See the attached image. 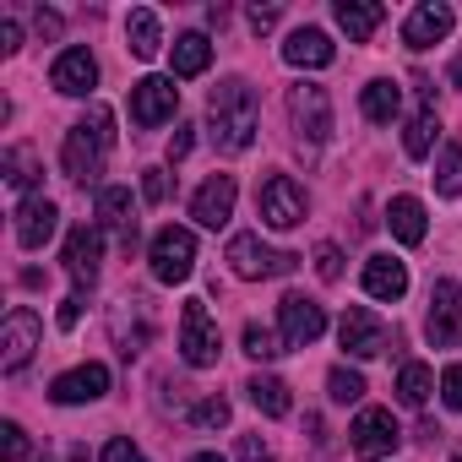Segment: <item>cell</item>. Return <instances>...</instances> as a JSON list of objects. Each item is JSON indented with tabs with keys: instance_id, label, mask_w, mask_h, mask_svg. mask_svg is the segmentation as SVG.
Listing matches in <instances>:
<instances>
[{
	"instance_id": "obj_1",
	"label": "cell",
	"mask_w": 462,
	"mask_h": 462,
	"mask_svg": "<svg viewBox=\"0 0 462 462\" xmlns=\"http://www.w3.org/2000/svg\"><path fill=\"white\" fill-rule=\"evenodd\" d=\"M115 152V109L109 104H93L88 120H77L66 131V147H60V169L77 180V185H98L104 163Z\"/></svg>"
},
{
	"instance_id": "obj_2",
	"label": "cell",
	"mask_w": 462,
	"mask_h": 462,
	"mask_svg": "<svg viewBox=\"0 0 462 462\" xmlns=\"http://www.w3.org/2000/svg\"><path fill=\"white\" fill-rule=\"evenodd\" d=\"M207 120H212V142L217 152H245L256 142V93L245 82H223L207 98Z\"/></svg>"
},
{
	"instance_id": "obj_3",
	"label": "cell",
	"mask_w": 462,
	"mask_h": 462,
	"mask_svg": "<svg viewBox=\"0 0 462 462\" xmlns=\"http://www.w3.org/2000/svg\"><path fill=\"white\" fill-rule=\"evenodd\" d=\"M289 120H294L300 152H321L327 136H332V98H327V88H316V82L289 88Z\"/></svg>"
},
{
	"instance_id": "obj_4",
	"label": "cell",
	"mask_w": 462,
	"mask_h": 462,
	"mask_svg": "<svg viewBox=\"0 0 462 462\" xmlns=\"http://www.w3.org/2000/svg\"><path fill=\"white\" fill-rule=\"evenodd\" d=\"M228 267H235V278H289L300 267V256L294 251H273L256 235H235L228 240Z\"/></svg>"
},
{
	"instance_id": "obj_5",
	"label": "cell",
	"mask_w": 462,
	"mask_h": 462,
	"mask_svg": "<svg viewBox=\"0 0 462 462\" xmlns=\"http://www.w3.org/2000/svg\"><path fill=\"white\" fill-rule=\"evenodd\" d=\"M147 262H152V278L158 283H185L190 267H196V235H190V228H174V223L158 228Z\"/></svg>"
},
{
	"instance_id": "obj_6",
	"label": "cell",
	"mask_w": 462,
	"mask_h": 462,
	"mask_svg": "<svg viewBox=\"0 0 462 462\" xmlns=\"http://www.w3.org/2000/svg\"><path fill=\"white\" fill-rule=\"evenodd\" d=\"M180 354H185L190 370H207L223 354V337H217V327H212L201 300H185V310H180Z\"/></svg>"
},
{
	"instance_id": "obj_7",
	"label": "cell",
	"mask_w": 462,
	"mask_h": 462,
	"mask_svg": "<svg viewBox=\"0 0 462 462\" xmlns=\"http://www.w3.org/2000/svg\"><path fill=\"white\" fill-rule=\"evenodd\" d=\"M174 109H180L174 77H142V82H131V125L158 131L163 120H174Z\"/></svg>"
},
{
	"instance_id": "obj_8",
	"label": "cell",
	"mask_w": 462,
	"mask_h": 462,
	"mask_svg": "<svg viewBox=\"0 0 462 462\" xmlns=\"http://www.w3.org/2000/svg\"><path fill=\"white\" fill-rule=\"evenodd\" d=\"M256 207H262L267 228H300L305 223V190L289 174H267L262 190H256Z\"/></svg>"
},
{
	"instance_id": "obj_9",
	"label": "cell",
	"mask_w": 462,
	"mask_h": 462,
	"mask_svg": "<svg viewBox=\"0 0 462 462\" xmlns=\"http://www.w3.org/2000/svg\"><path fill=\"white\" fill-rule=\"evenodd\" d=\"M39 337H44L39 310H33V305H17V310L6 316V327H0V365H6V370H23V365L33 359Z\"/></svg>"
},
{
	"instance_id": "obj_10",
	"label": "cell",
	"mask_w": 462,
	"mask_h": 462,
	"mask_svg": "<svg viewBox=\"0 0 462 462\" xmlns=\"http://www.w3.org/2000/svg\"><path fill=\"white\" fill-rule=\"evenodd\" d=\"M278 327H283V348H305L327 332V310L305 294H283L278 300Z\"/></svg>"
},
{
	"instance_id": "obj_11",
	"label": "cell",
	"mask_w": 462,
	"mask_h": 462,
	"mask_svg": "<svg viewBox=\"0 0 462 462\" xmlns=\"http://www.w3.org/2000/svg\"><path fill=\"white\" fill-rule=\"evenodd\" d=\"M424 337H430L435 348H446V343L462 337V289H457L451 278H435V289H430V321H424Z\"/></svg>"
},
{
	"instance_id": "obj_12",
	"label": "cell",
	"mask_w": 462,
	"mask_h": 462,
	"mask_svg": "<svg viewBox=\"0 0 462 462\" xmlns=\"http://www.w3.org/2000/svg\"><path fill=\"white\" fill-rule=\"evenodd\" d=\"M98 262H104V228H98V223L71 228V240H66V273H71L77 294L98 283Z\"/></svg>"
},
{
	"instance_id": "obj_13",
	"label": "cell",
	"mask_w": 462,
	"mask_h": 462,
	"mask_svg": "<svg viewBox=\"0 0 462 462\" xmlns=\"http://www.w3.org/2000/svg\"><path fill=\"white\" fill-rule=\"evenodd\" d=\"M348 435H354L348 446H354L359 457H370V462H375V457H392V451H397V440H402V430H397L392 408H365V413L354 419V430H348Z\"/></svg>"
},
{
	"instance_id": "obj_14",
	"label": "cell",
	"mask_w": 462,
	"mask_h": 462,
	"mask_svg": "<svg viewBox=\"0 0 462 462\" xmlns=\"http://www.w3.org/2000/svg\"><path fill=\"white\" fill-rule=\"evenodd\" d=\"M235 201H240L235 174H212V180L190 196V217H196L201 228H223L228 217H235Z\"/></svg>"
},
{
	"instance_id": "obj_15",
	"label": "cell",
	"mask_w": 462,
	"mask_h": 462,
	"mask_svg": "<svg viewBox=\"0 0 462 462\" xmlns=\"http://www.w3.org/2000/svg\"><path fill=\"white\" fill-rule=\"evenodd\" d=\"M50 88L66 93V98H88V93L98 88V60H93L82 44H77V50H60L55 66H50Z\"/></svg>"
},
{
	"instance_id": "obj_16",
	"label": "cell",
	"mask_w": 462,
	"mask_h": 462,
	"mask_svg": "<svg viewBox=\"0 0 462 462\" xmlns=\"http://www.w3.org/2000/svg\"><path fill=\"white\" fill-rule=\"evenodd\" d=\"M337 337H343V348H348L354 359H375V354H386V327H381L365 305H348V310H343Z\"/></svg>"
},
{
	"instance_id": "obj_17",
	"label": "cell",
	"mask_w": 462,
	"mask_h": 462,
	"mask_svg": "<svg viewBox=\"0 0 462 462\" xmlns=\"http://www.w3.org/2000/svg\"><path fill=\"white\" fill-rule=\"evenodd\" d=\"M104 392H109V370H104V365H77V370H66V375L50 381V402H60V408L98 402Z\"/></svg>"
},
{
	"instance_id": "obj_18",
	"label": "cell",
	"mask_w": 462,
	"mask_h": 462,
	"mask_svg": "<svg viewBox=\"0 0 462 462\" xmlns=\"http://www.w3.org/2000/svg\"><path fill=\"white\" fill-rule=\"evenodd\" d=\"M451 28H457L451 6H440V0H424V6H413L408 23H402V44H408V50H430V44L451 39Z\"/></svg>"
},
{
	"instance_id": "obj_19",
	"label": "cell",
	"mask_w": 462,
	"mask_h": 462,
	"mask_svg": "<svg viewBox=\"0 0 462 462\" xmlns=\"http://www.w3.org/2000/svg\"><path fill=\"white\" fill-rule=\"evenodd\" d=\"M55 228H60V207H55L50 196H28V201L17 207V245H23V251H44Z\"/></svg>"
},
{
	"instance_id": "obj_20",
	"label": "cell",
	"mask_w": 462,
	"mask_h": 462,
	"mask_svg": "<svg viewBox=\"0 0 462 462\" xmlns=\"http://www.w3.org/2000/svg\"><path fill=\"white\" fill-rule=\"evenodd\" d=\"M98 223L115 228L120 251H136L142 228H136V207H131V190H125V185H104V190H98Z\"/></svg>"
},
{
	"instance_id": "obj_21",
	"label": "cell",
	"mask_w": 462,
	"mask_h": 462,
	"mask_svg": "<svg viewBox=\"0 0 462 462\" xmlns=\"http://www.w3.org/2000/svg\"><path fill=\"white\" fill-rule=\"evenodd\" d=\"M419 88V109H413V120H408V131H402V152L408 158H430L435 152V131H440V120H435V88L419 77L413 82Z\"/></svg>"
},
{
	"instance_id": "obj_22",
	"label": "cell",
	"mask_w": 462,
	"mask_h": 462,
	"mask_svg": "<svg viewBox=\"0 0 462 462\" xmlns=\"http://www.w3.org/2000/svg\"><path fill=\"white\" fill-rule=\"evenodd\" d=\"M283 60L289 66H310V71H321V66H332L337 60V50H332V39L321 33V28H300V33H289V44H283Z\"/></svg>"
},
{
	"instance_id": "obj_23",
	"label": "cell",
	"mask_w": 462,
	"mask_h": 462,
	"mask_svg": "<svg viewBox=\"0 0 462 462\" xmlns=\"http://www.w3.org/2000/svg\"><path fill=\"white\" fill-rule=\"evenodd\" d=\"M365 294H370V300H386V305L402 300V294H408V267H402L397 256H370V262H365Z\"/></svg>"
},
{
	"instance_id": "obj_24",
	"label": "cell",
	"mask_w": 462,
	"mask_h": 462,
	"mask_svg": "<svg viewBox=\"0 0 462 462\" xmlns=\"http://www.w3.org/2000/svg\"><path fill=\"white\" fill-rule=\"evenodd\" d=\"M386 223H392V235H397L402 245H424V235H430L424 201H419V196H392V201H386Z\"/></svg>"
},
{
	"instance_id": "obj_25",
	"label": "cell",
	"mask_w": 462,
	"mask_h": 462,
	"mask_svg": "<svg viewBox=\"0 0 462 462\" xmlns=\"http://www.w3.org/2000/svg\"><path fill=\"white\" fill-rule=\"evenodd\" d=\"M359 109H365V120H370V125H392V120L402 115V88H397V82H386V77H375V82H365Z\"/></svg>"
},
{
	"instance_id": "obj_26",
	"label": "cell",
	"mask_w": 462,
	"mask_h": 462,
	"mask_svg": "<svg viewBox=\"0 0 462 462\" xmlns=\"http://www.w3.org/2000/svg\"><path fill=\"white\" fill-rule=\"evenodd\" d=\"M381 6H375V0H337V28L348 33V44H365L375 28H381Z\"/></svg>"
},
{
	"instance_id": "obj_27",
	"label": "cell",
	"mask_w": 462,
	"mask_h": 462,
	"mask_svg": "<svg viewBox=\"0 0 462 462\" xmlns=\"http://www.w3.org/2000/svg\"><path fill=\"white\" fill-rule=\"evenodd\" d=\"M0 174H6V190H12L17 207H23L28 190H33V180H39V158H33V147H6V158H0Z\"/></svg>"
},
{
	"instance_id": "obj_28",
	"label": "cell",
	"mask_w": 462,
	"mask_h": 462,
	"mask_svg": "<svg viewBox=\"0 0 462 462\" xmlns=\"http://www.w3.org/2000/svg\"><path fill=\"white\" fill-rule=\"evenodd\" d=\"M125 39H131V55H136V60H152V55L163 50V28H158V12L136 6V12L125 17Z\"/></svg>"
},
{
	"instance_id": "obj_29",
	"label": "cell",
	"mask_w": 462,
	"mask_h": 462,
	"mask_svg": "<svg viewBox=\"0 0 462 462\" xmlns=\"http://www.w3.org/2000/svg\"><path fill=\"white\" fill-rule=\"evenodd\" d=\"M169 66H174V77H201L212 66V44L201 33H180L174 50H169Z\"/></svg>"
},
{
	"instance_id": "obj_30",
	"label": "cell",
	"mask_w": 462,
	"mask_h": 462,
	"mask_svg": "<svg viewBox=\"0 0 462 462\" xmlns=\"http://www.w3.org/2000/svg\"><path fill=\"white\" fill-rule=\"evenodd\" d=\"M245 392H251V402H256L267 419H289V408H294V397H289V386H283L278 375H256Z\"/></svg>"
},
{
	"instance_id": "obj_31",
	"label": "cell",
	"mask_w": 462,
	"mask_h": 462,
	"mask_svg": "<svg viewBox=\"0 0 462 462\" xmlns=\"http://www.w3.org/2000/svg\"><path fill=\"white\" fill-rule=\"evenodd\" d=\"M430 392H435L430 365H402V370H397V402H402V408H424Z\"/></svg>"
},
{
	"instance_id": "obj_32",
	"label": "cell",
	"mask_w": 462,
	"mask_h": 462,
	"mask_svg": "<svg viewBox=\"0 0 462 462\" xmlns=\"http://www.w3.org/2000/svg\"><path fill=\"white\" fill-rule=\"evenodd\" d=\"M435 190H440V196H457V190H462V147H457V142H446V147H440Z\"/></svg>"
},
{
	"instance_id": "obj_33",
	"label": "cell",
	"mask_w": 462,
	"mask_h": 462,
	"mask_svg": "<svg viewBox=\"0 0 462 462\" xmlns=\"http://www.w3.org/2000/svg\"><path fill=\"white\" fill-rule=\"evenodd\" d=\"M327 392H332V402H343V408H348V402H359V397H365L370 386H365V375H359V370L337 365V370L327 375Z\"/></svg>"
},
{
	"instance_id": "obj_34",
	"label": "cell",
	"mask_w": 462,
	"mask_h": 462,
	"mask_svg": "<svg viewBox=\"0 0 462 462\" xmlns=\"http://www.w3.org/2000/svg\"><path fill=\"white\" fill-rule=\"evenodd\" d=\"M245 354H251V359H278V354H283V337L267 332L262 321H251V327H245Z\"/></svg>"
},
{
	"instance_id": "obj_35",
	"label": "cell",
	"mask_w": 462,
	"mask_h": 462,
	"mask_svg": "<svg viewBox=\"0 0 462 462\" xmlns=\"http://www.w3.org/2000/svg\"><path fill=\"white\" fill-rule=\"evenodd\" d=\"M190 424H201V430H223V424H228V397H201V402L190 408Z\"/></svg>"
},
{
	"instance_id": "obj_36",
	"label": "cell",
	"mask_w": 462,
	"mask_h": 462,
	"mask_svg": "<svg viewBox=\"0 0 462 462\" xmlns=\"http://www.w3.org/2000/svg\"><path fill=\"white\" fill-rule=\"evenodd\" d=\"M0 435H6V440H0V457H6V462H23L28 457V430L23 424H6Z\"/></svg>"
},
{
	"instance_id": "obj_37",
	"label": "cell",
	"mask_w": 462,
	"mask_h": 462,
	"mask_svg": "<svg viewBox=\"0 0 462 462\" xmlns=\"http://www.w3.org/2000/svg\"><path fill=\"white\" fill-rule=\"evenodd\" d=\"M142 201H169V174L163 169H142Z\"/></svg>"
},
{
	"instance_id": "obj_38",
	"label": "cell",
	"mask_w": 462,
	"mask_h": 462,
	"mask_svg": "<svg viewBox=\"0 0 462 462\" xmlns=\"http://www.w3.org/2000/svg\"><path fill=\"white\" fill-rule=\"evenodd\" d=\"M316 273H321L327 283H337V278H343V251H337V245H316Z\"/></svg>"
},
{
	"instance_id": "obj_39",
	"label": "cell",
	"mask_w": 462,
	"mask_h": 462,
	"mask_svg": "<svg viewBox=\"0 0 462 462\" xmlns=\"http://www.w3.org/2000/svg\"><path fill=\"white\" fill-rule=\"evenodd\" d=\"M440 402H446V408H462V370H457V365L440 370Z\"/></svg>"
},
{
	"instance_id": "obj_40",
	"label": "cell",
	"mask_w": 462,
	"mask_h": 462,
	"mask_svg": "<svg viewBox=\"0 0 462 462\" xmlns=\"http://www.w3.org/2000/svg\"><path fill=\"white\" fill-rule=\"evenodd\" d=\"M240 462H278L262 435H240Z\"/></svg>"
},
{
	"instance_id": "obj_41",
	"label": "cell",
	"mask_w": 462,
	"mask_h": 462,
	"mask_svg": "<svg viewBox=\"0 0 462 462\" xmlns=\"http://www.w3.org/2000/svg\"><path fill=\"white\" fill-rule=\"evenodd\" d=\"M98 462H147V457H142V451H136L125 435H115V440L104 446V457H98Z\"/></svg>"
},
{
	"instance_id": "obj_42",
	"label": "cell",
	"mask_w": 462,
	"mask_h": 462,
	"mask_svg": "<svg viewBox=\"0 0 462 462\" xmlns=\"http://www.w3.org/2000/svg\"><path fill=\"white\" fill-rule=\"evenodd\" d=\"M190 147H196V125H174V136H169V163H180Z\"/></svg>"
},
{
	"instance_id": "obj_43",
	"label": "cell",
	"mask_w": 462,
	"mask_h": 462,
	"mask_svg": "<svg viewBox=\"0 0 462 462\" xmlns=\"http://www.w3.org/2000/svg\"><path fill=\"white\" fill-rule=\"evenodd\" d=\"M55 321H60V332H71V327L82 321V294H71V300H60V316H55Z\"/></svg>"
},
{
	"instance_id": "obj_44",
	"label": "cell",
	"mask_w": 462,
	"mask_h": 462,
	"mask_svg": "<svg viewBox=\"0 0 462 462\" xmlns=\"http://www.w3.org/2000/svg\"><path fill=\"white\" fill-rule=\"evenodd\" d=\"M23 50V28L17 23H0V55H17Z\"/></svg>"
},
{
	"instance_id": "obj_45",
	"label": "cell",
	"mask_w": 462,
	"mask_h": 462,
	"mask_svg": "<svg viewBox=\"0 0 462 462\" xmlns=\"http://www.w3.org/2000/svg\"><path fill=\"white\" fill-rule=\"evenodd\" d=\"M251 28H256V33L278 28V6H251Z\"/></svg>"
},
{
	"instance_id": "obj_46",
	"label": "cell",
	"mask_w": 462,
	"mask_h": 462,
	"mask_svg": "<svg viewBox=\"0 0 462 462\" xmlns=\"http://www.w3.org/2000/svg\"><path fill=\"white\" fill-rule=\"evenodd\" d=\"M33 28H39L44 39H55V33H60V17H55V12H39V17H33Z\"/></svg>"
},
{
	"instance_id": "obj_47",
	"label": "cell",
	"mask_w": 462,
	"mask_h": 462,
	"mask_svg": "<svg viewBox=\"0 0 462 462\" xmlns=\"http://www.w3.org/2000/svg\"><path fill=\"white\" fill-rule=\"evenodd\" d=\"M451 82H457V88H462V55H457V60H451Z\"/></svg>"
},
{
	"instance_id": "obj_48",
	"label": "cell",
	"mask_w": 462,
	"mask_h": 462,
	"mask_svg": "<svg viewBox=\"0 0 462 462\" xmlns=\"http://www.w3.org/2000/svg\"><path fill=\"white\" fill-rule=\"evenodd\" d=\"M190 462H223V457H217V451H196Z\"/></svg>"
},
{
	"instance_id": "obj_49",
	"label": "cell",
	"mask_w": 462,
	"mask_h": 462,
	"mask_svg": "<svg viewBox=\"0 0 462 462\" xmlns=\"http://www.w3.org/2000/svg\"><path fill=\"white\" fill-rule=\"evenodd\" d=\"M451 462H462V457H451Z\"/></svg>"
},
{
	"instance_id": "obj_50",
	"label": "cell",
	"mask_w": 462,
	"mask_h": 462,
	"mask_svg": "<svg viewBox=\"0 0 462 462\" xmlns=\"http://www.w3.org/2000/svg\"><path fill=\"white\" fill-rule=\"evenodd\" d=\"M39 462H50V457H39Z\"/></svg>"
}]
</instances>
